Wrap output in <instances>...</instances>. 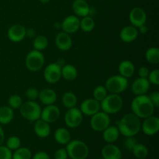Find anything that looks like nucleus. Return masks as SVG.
<instances>
[{
    "label": "nucleus",
    "mask_w": 159,
    "mask_h": 159,
    "mask_svg": "<svg viewBox=\"0 0 159 159\" xmlns=\"http://www.w3.org/2000/svg\"><path fill=\"white\" fill-rule=\"evenodd\" d=\"M119 73L123 77L128 79V78L132 77L134 74L135 66L133 62L128 60H124L119 65Z\"/></svg>",
    "instance_id": "obj_25"
},
{
    "label": "nucleus",
    "mask_w": 159,
    "mask_h": 159,
    "mask_svg": "<svg viewBox=\"0 0 159 159\" xmlns=\"http://www.w3.org/2000/svg\"><path fill=\"white\" fill-rule=\"evenodd\" d=\"M71 8L76 16L80 17L86 16L90 12L89 5L85 0H75Z\"/></svg>",
    "instance_id": "obj_22"
},
{
    "label": "nucleus",
    "mask_w": 159,
    "mask_h": 159,
    "mask_svg": "<svg viewBox=\"0 0 159 159\" xmlns=\"http://www.w3.org/2000/svg\"><path fill=\"white\" fill-rule=\"evenodd\" d=\"M55 43L59 50L67 51L72 46V39L69 34L63 31L57 34L55 37Z\"/></svg>",
    "instance_id": "obj_19"
},
{
    "label": "nucleus",
    "mask_w": 159,
    "mask_h": 159,
    "mask_svg": "<svg viewBox=\"0 0 159 159\" xmlns=\"http://www.w3.org/2000/svg\"><path fill=\"white\" fill-rule=\"evenodd\" d=\"M148 81L150 84H153L154 85H159V70L154 69L153 71H150L148 75Z\"/></svg>",
    "instance_id": "obj_38"
},
{
    "label": "nucleus",
    "mask_w": 159,
    "mask_h": 159,
    "mask_svg": "<svg viewBox=\"0 0 159 159\" xmlns=\"http://www.w3.org/2000/svg\"><path fill=\"white\" fill-rule=\"evenodd\" d=\"M31 159H50V156L47 152H39L32 156Z\"/></svg>",
    "instance_id": "obj_44"
},
{
    "label": "nucleus",
    "mask_w": 159,
    "mask_h": 159,
    "mask_svg": "<svg viewBox=\"0 0 159 159\" xmlns=\"http://www.w3.org/2000/svg\"><path fill=\"white\" fill-rule=\"evenodd\" d=\"M43 77L48 83H57L61 78V66L57 63L48 65L43 71Z\"/></svg>",
    "instance_id": "obj_10"
},
{
    "label": "nucleus",
    "mask_w": 159,
    "mask_h": 159,
    "mask_svg": "<svg viewBox=\"0 0 159 159\" xmlns=\"http://www.w3.org/2000/svg\"><path fill=\"white\" fill-rule=\"evenodd\" d=\"M138 30L134 26H127L120 32V37L125 43H131L138 37Z\"/></svg>",
    "instance_id": "obj_20"
},
{
    "label": "nucleus",
    "mask_w": 159,
    "mask_h": 159,
    "mask_svg": "<svg viewBox=\"0 0 159 159\" xmlns=\"http://www.w3.org/2000/svg\"><path fill=\"white\" fill-rule=\"evenodd\" d=\"M61 115L60 110L57 106L51 104L48 105L41 110L40 119L44 120L48 124H51L57 120Z\"/></svg>",
    "instance_id": "obj_14"
},
{
    "label": "nucleus",
    "mask_w": 159,
    "mask_h": 159,
    "mask_svg": "<svg viewBox=\"0 0 159 159\" xmlns=\"http://www.w3.org/2000/svg\"><path fill=\"white\" fill-rule=\"evenodd\" d=\"M68 158V153L65 148H59L54 153L55 159H67Z\"/></svg>",
    "instance_id": "obj_42"
},
{
    "label": "nucleus",
    "mask_w": 159,
    "mask_h": 159,
    "mask_svg": "<svg viewBox=\"0 0 159 159\" xmlns=\"http://www.w3.org/2000/svg\"><path fill=\"white\" fill-rule=\"evenodd\" d=\"M79 110L83 115L92 116L100 110V102L94 98H89L81 103Z\"/></svg>",
    "instance_id": "obj_13"
},
{
    "label": "nucleus",
    "mask_w": 159,
    "mask_h": 159,
    "mask_svg": "<svg viewBox=\"0 0 159 159\" xmlns=\"http://www.w3.org/2000/svg\"><path fill=\"white\" fill-rule=\"evenodd\" d=\"M110 121L111 120L109 114L103 111H99L96 114L92 116L91 120H90V126L95 131L101 132L103 131L106 128L110 126Z\"/></svg>",
    "instance_id": "obj_8"
},
{
    "label": "nucleus",
    "mask_w": 159,
    "mask_h": 159,
    "mask_svg": "<svg viewBox=\"0 0 159 159\" xmlns=\"http://www.w3.org/2000/svg\"><path fill=\"white\" fill-rule=\"evenodd\" d=\"M155 107L147 95L137 96L131 102V110L134 114L140 119H145L153 115Z\"/></svg>",
    "instance_id": "obj_1"
},
{
    "label": "nucleus",
    "mask_w": 159,
    "mask_h": 159,
    "mask_svg": "<svg viewBox=\"0 0 159 159\" xmlns=\"http://www.w3.org/2000/svg\"><path fill=\"white\" fill-rule=\"evenodd\" d=\"M78 71L72 65H65L61 67V77L67 81H73L77 78Z\"/></svg>",
    "instance_id": "obj_28"
},
{
    "label": "nucleus",
    "mask_w": 159,
    "mask_h": 159,
    "mask_svg": "<svg viewBox=\"0 0 159 159\" xmlns=\"http://www.w3.org/2000/svg\"><path fill=\"white\" fill-rule=\"evenodd\" d=\"M61 101L64 107L68 109H70L75 107V106L77 105L78 99L75 93H71V92H66L62 96Z\"/></svg>",
    "instance_id": "obj_29"
},
{
    "label": "nucleus",
    "mask_w": 159,
    "mask_h": 159,
    "mask_svg": "<svg viewBox=\"0 0 159 159\" xmlns=\"http://www.w3.org/2000/svg\"><path fill=\"white\" fill-rule=\"evenodd\" d=\"M38 99L43 105H51L57 100V93L51 89H43L39 92Z\"/></svg>",
    "instance_id": "obj_21"
},
{
    "label": "nucleus",
    "mask_w": 159,
    "mask_h": 159,
    "mask_svg": "<svg viewBox=\"0 0 159 159\" xmlns=\"http://www.w3.org/2000/svg\"><path fill=\"white\" fill-rule=\"evenodd\" d=\"M8 103H9V107H11L12 110L19 109L23 104V99L19 95H12L9 98Z\"/></svg>",
    "instance_id": "obj_37"
},
{
    "label": "nucleus",
    "mask_w": 159,
    "mask_h": 159,
    "mask_svg": "<svg viewBox=\"0 0 159 159\" xmlns=\"http://www.w3.org/2000/svg\"><path fill=\"white\" fill-rule=\"evenodd\" d=\"M137 144H138V142L134 137H127V139L125 140V142H124V146H125L126 149L131 152L132 149Z\"/></svg>",
    "instance_id": "obj_41"
},
{
    "label": "nucleus",
    "mask_w": 159,
    "mask_h": 159,
    "mask_svg": "<svg viewBox=\"0 0 159 159\" xmlns=\"http://www.w3.org/2000/svg\"><path fill=\"white\" fill-rule=\"evenodd\" d=\"M107 93H108V91L107 90L106 87L102 86V85H98L93 90V98L100 102L108 95Z\"/></svg>",
    "instance_id": "obj_35"
},
{
    "label": "nucleus",
    "mask_w": 159,
    "mask_h": 159,
    "mask_svg": "<svg viewBox=\"0 0 159 159\" xmlns=\"http://www.w3.org/2000/svg\"><path fill=\"white\" fill-rule=\"evenodd\" d=\"M26 35H28V37H34V36L35 35V31H34L33 29H31V28H30V29L26 30Z\"/></svg>",
    "instance_id": "obj_48"
},
{
    "label": "nucleus",
    "mask_w": 159,
    "mask_h": 159,
    "mask_svg": "<svg viewBox=\"0 0 159 159\" xmlns=\"http://www.w3.org/2000/svg\"><path fill=\"white\" fill-rule=\"evenodd\" d=\"M101 155L103 159H121L122 152L119 147L113 144H107L101 150Z\"/></svg>",
    "instance_id": "obj_18"
},
{
    "label": "nucleus",
    "mask_w": 159,
    "mask_h": 159,
    "mask_svg": "<svg viewBox=\"0 0 159 159\" xmlns=\"http://www.w3.org/2000/svg\"><path fill=\"white\" fill-rule=\"evenodd\" d=\"M131 152L134 157L138 159H144L148 155V149L143 144H137Z\"/></svg>",
    "instance_id": "obj_32"
},
{
    "label": "nucleus",
    "mask_w": 159,
    "mask_h": 159,
    "mask_svg": "<svg viewBox=\"0 0 159 159\" xmlns=\"http://www.w3.org/2000/svg\"><path fill=\"white\" fill-rule=\"evenodd\" d=\"M64 32L67 34H74L80 29V20L76 16H68L61 23Z\"/></svg>",
    "instance_id": "obj_16"
},
{
    "label": "nucleus",
    "mask_w": 159,
    "mask_h": 159,
    "mask_svg": "<svg viewBox=\"0 0 159 159\" xmlns=\"http://www.w3.org/2000/svg\"><path fill=\"white\" fill-rule=\"evenodd\" d=\"M129 20L132 26L138 28L146 23L147 14L142 8L134 7L130 10L129 14Z\"/></svg>",
    "instance_id": "obj_12"
},
{
    "label": "nucleus",
    "mask_w": 159,
    "mask_h": 159,
    "mask_svg": "<svg viewBox=\"0 0 159 159\" xmlns=\"http://www.w3.org/2000/svg\"><path fill=\"white\" fill-rule=\"evenodd\" d=\"M83 121V114L79 109L76 107L70 108L65 115V123L70 128H76L82 124Z\"/></svg>",
    "instance_id": "obj_9"
},
{
    "label": "nucleus",
    "mask_w": 159,
    "mask_h": 159,
    "mask_svg": "<svg viewBox=\"0 0 159 159\" xmlns=\"http://www.w3.org/2000/svg\"><path fill=\"white\" fill-rule=\"evenodd\" d=\"M32 153L27 148H19L12 154V159H31Z\"/></svg>",
    "instance_id": "obj_34"
},
{
    "label": "nucleus",
    "mask_w": 159,
    "mask_h": 159,
    "mask_svg": "<svg viewBox=\"0 0 159 159\" xmlns=\"http://www.w3.org/2000/svg\"><path fill=\"white\" fill-rule=\"evenodd\" d=\"M21 146V141L16 136H11L6 141V147L11 151H15L20 148Z\"/></svg>",
    "instance_id": "obj_36"
},
{
    "label": "nucleus",
    "mask_w": 159,
    "mask_h": 159,
    "mask_svg": "<svg viewBox=\"0 0 159 159\" xmlns=\"http://www.w3.org/2000/svg\"><path fill=\"white\" fill-rule=\"evenodd\" d=\"M95 28V21L91 16L82 17V20H80V29L82 31L86 33H89L93 30Z\"/></svg>",
    "instance_id": "obj_31"
},
{
    "label": "nucleus",
    "mask_w": 159,
    "mask_h": 159,
    "mask_svg": "<svg viewBox=\"0 0 159 159\" xmlns=\"http://www.w3.org/2000/svg\"><path fill=\"white\" fill-rule=\"evenodd\" d=\"M12 153L6 146L0 145V159H12Z\"/></svg>",
    "instance_id": "obj_39"
},
{
    "label": "nucleus",
    "mask_w": 159,
    "mask_h": 159,
    "mask_svg": "<svg viewBox=\"0 0 159 159\" xmlns=\"http://www.w3.org/2000/svg\"><path fill=\"white\" fill-rule=\"evenodd\" d=\"M124 101L119 94L110 93L100 102V109L107 114H115L120 111Z\"/></svg>",
    "instance_id": "obj_4"
},
{
    "label": "nucleus",
    "mask_w": 159,
    "mask_h": 159,
    "mask_svg": "<svg viewBox=\"0 0 159 159\" xmlns=\"http://www.w3.org/2000/svg\"><path fill=\"white\" fill-rule=\"evenodd\" d=\"M39 91L35 88H30L26 89V96L29 100L35 101L36 99H38Z\"/></svg>",
    "instance_id": "obj_40"
},
{
    "label": "nucleus",
    "mask_w": 159,
    "mask_h": 159,
    "mask_svg": "<svg viewBox=\"0 0 159 159\" xmlns=\"http://www.w3.org/2000/svg\"><path fill=\"white\" fill-rule=\"evenodd\" d=\"M26 29L20 24L12 25L8 30V38L12 42H20L26 37Z\"/></svg>",
    "instance_id": "obj_17"
},
{
    "label": "nucleus",
    "mask_w": 159,
    "mask_h": 159,
    "mask_svg": "<svg viewBox=\"0 0 159 159\" xmlns=\"http://www.w3.org/2000/svg\"><path fill=\"white\" fill-rule=\"evenodd\" d=\"M148 96L151 99V100H152V102H153L154 106H155V107H159V93L157 91L153 92V93H151Z\"/></svg>",
    "instance_id": "obj_43"
},
{
    "label": "nucleus",
    "mask_w": 159,
    "mask_h": 159,
    "mask_svg": "<svg viewBox=\"0 0 159 159\" xmlns=\"http://www.w3.org/2000/svg\"><path fill=\"white\" fill-rule=\"evenodd\" d=\"M39 1L42 3H48V2H49L51 0H39Z\"/></svg>",
    "instance_id": "obj_49"
},
{
    "label": "nucleus",
    "mask_w": 159,
    "mask_h": 159,
    "mask_svg": "<svg viewBox=\"0 0 159 159\" xmlns=\"http://www.w3.org/2000/svg\"><path fill=\"white\" fill-rule=\"evenodd\" d=\"M54 137L57 143L62 145H66L71 141V134L68 131V129L64 128V127L57 129L54 132Z\"/></svg>",
    "instance_id": "obj_26"
},
{
    "label": "nucleus",
    "mask_w": 159,
    "mask_h": 159,
    "mask_svg": "<svg viewBox=\"0 0 159 159\" xmlns=\"http://www.w3.org/2000/svg\"><path fill=\"white\" fill-rule=\"evenodd\" d=\"M145 58L151 65H158L159 63V49L156 47L149 48L145 52Z\"/></svg>",
    "instance_id": "obj_30"
},
{
    "label": "nucleus",
    "mask_w": 159,
    "mask_h": 159,
    "mask_svg": "<svg viewBox=\"0 0 159 159\" xmlns=\"http://www.w3.org/2000/svg\"><path fill=\"white\" fill-rule=\"evenodd\" d=\"M141 130L148 136L155 135L159 130V119L157 116H152L145 118L141 123Z\"/></svg>",
    "instance_id": "obj_11"
},
{
    "label": "nucleus",
    "mask_w": 159,
    "mask_h": 159,
    "mask_svg": "<svg viewBox=\"0 0 159 159\" xmlns=\"http://www.w3.org/2000/svg\"><path fill=\"white\" fill-rule=\"evenodd\" d=\"M41 107L35 101L29 100L23 102L20 108L21 116L30 121H36L40 118Z\"/></svg>",
    "instance_id": "obj_5"
},
{
    "label": "nucleus",
    "mask_w": 159,
    "mask_h": 159,
    "mask_svg": "<svg viewBox=\"0 0 159 159\" xmlns=\"http://www.w3.org/2000/svg\"><path fill=\"white\" fill-rule=\"evenodd\" d=\"M100 159H103V158H100Z\"/></svg>",
    "instance_id": "obj_50"
},
{
    "label": "nucleus",
    "mask_w": 159,
    "mask_h": 159,
    "mask_svg": "<svg viewBox=\"0 0 159 159\" xmlns=\"http://www.w3.org/2000/svg\"><path fill=\"white\" fill-rule=\"evenodd\" d=\"M5 141V133L3 129L0 126V145H2Z\"/></svg>",
    "instance_id": "obj_46"
},
{
    "label": "nucleus",
    "mask_w": 159,
    "mask_h": 159,
    "mask_svg": "<svg viewBox=\"0 0 159 159\" xmlns=\"http://www.w3.org/2000/svg\"><path fill=\"white\" fill-rule=\"evenodd\" d=\"M128 86L127 79L123 77L120 75H113L109 78L106 82V89L110 93L120 94L127 89Z\"/></svg>",
    "instance_id": "obj_6"
},
{
    "label": "nucleus",
    "mask_w": 159,
    "mask_h": 159,
    "mask_svg": "<svg viewBox=\"0 0 159 159\" xmlns=\"http://www.w3.org/2000/svg\"><path fill=\"white\" fill-rule=\"evenodd\" d=\"M34 132L39 138H48L51 134V127L48 123L45 122L44 120L40 118L36 120L35 124H34Z\"/></svg>",
    "instance_id": "obj_23"
},
{
    "label": "nucleus",
    "mask_w": 159,
    "mask_h": 159,
    "mask_svg": "<svg viewBox=\"0 0 159 159\" xmlns=\"http://www.w3.org/2000/svg\"><path fill=\"white\" fill-rule=\"evenodd\" d=\"M118 129L120 134L124 137H134L140 132L141 128V119L136 115L127 113L124 115L118 122Z\"/></svg>",
    "instance_id": "obj_2"
},
{
    "label": "nucleus",
    "mask_w": 159,
    "mask_h": 159,
    "mask_svg": "<svg viewBox=\"0 0 159 159\" xmlns=\"http://www.w3.org/2000/svg\"><path fill=\"white\" fill-rule=\"evenodd\" d=\"M14 116V112L11 107L8 106H3L0 107V124H9L12 120Z\"/></svg>",
    "instance_id": "obj_27"
},
{
    "label": "nucleus",
    "mask_w": 159,
    "mask_h": 159,
    "mask_svg": "<svg viewBox=\"0 0 159 159\" xmlns=\"http://www.w3.org/2000/svg\"><path fill=\"white\" fill-rule=\"evenodd\" d=\"M139 28V30H138V32H140L141 34H146V33L148 32V26H145V24L144 25H142L141 26H140Z\"/></svg>",
    "instance_id": "obj_47"
},
{
    "label": "nucleus",
    "mask_w": 159,
    "mask_h": 159,
    "mask_svg": "<svg viewBox=\"0 0 159 159\" xmlns=\"http://www.w3.org/2000/svg\"><path fill=\"white\" fill-rule=\"evenodd\" d=\"M149 69L145 66H142L138 70V75L141 78H147L149 75Z\"/></svg>",
    "instance_id": "obj_45"
},
{
    "label": "nucleus",
    "mask_w": 159,
    "mask_h": 159,
    "mask_svg": "<svg viewBox=\"0 0 159 159\" xmlns=\"http://www.w3.org/2000/svg\"><path fill=\"white\" fill-rule=\"evenodd\" d=\"M102 132V138L107 144H113L116 142L120 134L118 127L114 126H109Z\"/></svg>",
    "instance_id": "obj_24"
},
{
    "label": "nucleus",
    "mask_w": 159,
    "mask_h": 159,
    "mask_svg": "<svg viewBox=\"0 0 159 159\" xmlns=\"http://www.w3.org/2000/svg\"><path fill=\"white\" fill-rule=\"evenodd\" d=\"M66 151L69 158L71 159H86L89 150L84 141L80 140H72L66 144Z\"/></svg>",
    "instance_id": "obj_3"
},
{
    "label": "nucleus",
    "mask_w": 159,
    "mask_h": 159,
    "mask_svg": "<svg viewBox=\"0 0 159 159\" xmlns=\"http://www.w3.org/2000/svg\"><path fill=\"white\" fill-rule=\"evenodd\" d=\"M151 84L147 78H138L131 85V91L136 96L145 95L150 89Z\"/></svg>",
    "instance_id": "obj_15"
},
{
    "label": "nucleus",
    "mask_w": 159,
    "mask_h": 159,
    "mask_svg": "<svg viewBox=\"0 0 159 159\" xmlns=\"http://www.w3.org/2000/svg\"><path fill=\"white\" fill-rule=\"evenodd\" d=\"M33 46H34V50L42 51L47 48L48 46V40L45 36L39 35L34 38V42H33Z\"/></svg>",
    "instance_id": "obj_33"
},
{
    "label": "nucleus",
    "mask_w": 159,
    "mask_h": 159,
    "mask_svg": "<svg viewBox=\"0 0 159 159\" xmlns=\"http://www.w3.org/2000/svg\"><path fill=\"white\" fill-rule=\"evenodd\" d=\"M45 62L44 56L41 51L33 50L30 51L25 59L26 68L30 71H38L43 67Z\"/></svg>",
    "instance_id": "obj_7"
}]
</instances>
